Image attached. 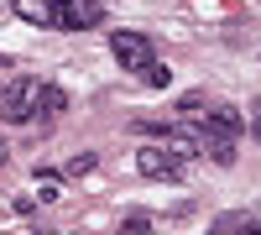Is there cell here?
<instances>
[{
	"label": "cell",
	"instance_id": "1",
	"mask_svg": "<svg viewBox=\"0 0 261 235\" xmlns=\"http://www.w3.org/2000/svg\"><path fill=\"white\" fill-rule=\"evenodd\" d=\"M110 53H115V63H125L130 73H146L151 63H157V53H151V42L141 32H115L110 37Z\"/></svg>",
	"mask_w": 261,
	"mask_h": 235
},
{
	"label": "cell",
	"instance_id": "2",
	"mask_svg": "<svg viewBox=\"0 0 261 235\" xmlns=\"http://www.w3.org/2000/svg\"><path fill=\"white\" fill-rule=\"evenodd\" d=\"M241 131H246V120H241V110H230V105H209L204 120H199V141H209V136L241 141Z\"/></svg>",
	"mask_w": 261,
	"mask_h": 235
},
{
	"label": "cell",
	"instance_id": "3",
	"mask_svg": "<svg viewBox=\"0 0 261 235\" xmlns=\"http://www.w3.org/2000/svg\"><path fill=\"white\" fill-rule=\"evenodd\" d=\"M105 21V0H63L58 6V32H89Z\"/></svg>",
	"mask_w": 261,
	"mask_h": 235
},
{
	"label": "cell",
	"instance_id": "4",
	"mask_svg": "<svg viewBox=\"0 0 261 235\" xmlns=\"http://www.w3.org/2000/svg\"><path fill=\"white\" fill-rule=\"evenodd\" d=\"M136 167L146 178H162V183H178V157L167 152V146H141L136 152Z\"/></svg>",
	"mask_w": 261,
	"mask_h": 235
},
{
	"label": "cell",
	"instance_id": "5",
	"mask_svg": "<svg viewBox=\"0 0 261 235\" xmlns=\"http://www.w3.org/2000/svg\"><path fill=\"white\" fill-rule=\"evenodd\" d=\"M11 11L21 21H32V27H58V6L53 0H11Z\"/></svg>",
	"mask_w": 261,
	"mask_h": 235
},
{
	"label": "cell",
	"instance_id": "6",
	"mask_svg": "<svg viewBox=\"0 0 261 235\" xmlns=\"http://www.w3.org/2000/svg\"><path fill=\"white\" fill-rule=\"evenodd\" d=\"M63 110H68V94H63L58 84H37V115L42 120H58Z\"/></svg>",
	"mask_w": 261,
	"mask_h": 235
},
{
	"label": "cell",
	"instance_id": "7",
	"mask_svg": "<svg viewBox=\"0 0 261 235\" xmlns=\"http://www.w3.org/2000/svg\"><path fill=\"white\" fill-rule=\"evenodd\" d=\"M63 199V178L58 173H42L37 178V204H58Z\"/></svg>",
	"mask_w": 261,
	"mask_h": 235
},
{
	"label": "cell",
	"instance_id": "8",
	"mask_svg": "<svg viewBox=\"0 0 261 235\" xmlns=\"http://www.w3.org/2000/svg\"><path fill=\"white\" fill-rule=\"evenodd\" d=\"M204 152H209V162L230 167V162H235V141H220V136H209V141H204Z\"/></svg>",
	"mask_w": 261,
	"mask_h": 235
},
{
	"label": "cell",
	"instance_id": "9",
	"mask_svg": "<svg viewBox=\"0 0 261 235\" xmlns=\"http://www.w3.org/2000/svg\"><path fill=\"white\" fill-rule=\"evenodd\" d=\"M214 235H251V220L246 215H220L214 220Z\"/></svg>",
	"mask_w": 261,
	"mask_h": 235
},
{
	"label": "cell",
	"instance_id": "10",
	"mask_svg": "<svg viewBox=\"0 0 261 235\" xmlns=\"http://www.w3.org/2000/svg\"><path fill=\"white\" fill-rule=\"evenodd\" d=\"M204 110H209L204 94H183V99H178V115H183V120H204Z\"/></svg>",
	"mask_w": 261,
	"mask_h": 235
},
{
	"label": "cell",
	"instance_id": "11",
	"mask_svg": "<svg viewBox=\"0 0 261 235\" xmlns=\"http://www.w3.org/2000/svg\"><path fill=\"white\" fill-rule=\"evenodd\" d=\"M115 235H151V220H146V215H125V225H120Z\"/></svg>",
	"mask_w": 261,
	"mask_h": 235
},
{
	"label": "cell",
	"instance_id": "12",
	"mask_svg": "<svg viewBox=\"0 0 261 235\" xmlns=\"http://www.w3.org/2000/svg\"><path fill=\"white\" fill-rule=\"evenodd\" d=\"M89 167H94V152H84V157H73V162H68V178H79V173H89Z\"/></svg>",
	"mask_w": 261,
	"mask_h": 235
},
{
	"label": "cell",
	"instance_id": "13",
	"mask_svg": "<svg viewBox=\"0 0 261 235\" xmlns=\"http://www.w3.org/2000/svg\"><path fill=\"white\" fill-rule=\"evenodd\" d=\"M141 79H146V84H157V89H162V84H167V68H162V63H151V68H146Z\"/></svg>",
	"mask_w": 261,
	"mask_h": 235
},
{
	"label": "cell",
	"instance_id": "14",
	"mask_svg": "<svg viewBox=\"0 0 261 235\" xmlns=\"http://www.w3.org/2000/svg\"><path fill=\"white\" fill-rule=\"evenodd\" d=\"M251 136L261 141V105H256V110H251Z\"/></svg>",
	"mask_w": 261,
	"mask_h": 235
},
{
	"label": "cell",
	"instance_id": "15",
	"mask_svg": "<svg viewBox=\"0 0 261 235\" xmlns=\"http://www.w3.org/2000/svg\"><path fill=\"white\" fill-rule=\"evenodd\" d=\"M6 162H11V141L0 136V167H6Z\"/></svg>",
	"mask_w": 261,
	"mask_h": 235
},
{
	"label": "cell",
	"instance_id": "16",
	"mask_svg": "<svg viewBox=\"0 0 261 235\" xmlns=\"http://www.w3.org/2000/svg\"><path fill=\"white\" fill-rule=\"evenodd\" d=\"M6 68H11V58H0V73H6Z\"/></svg>",
	"mask_w": 261,
	"mask_h": 235
},
{
	"label": "cell",
	"instance_id": "17",
	"mask_svg": "<svg viewBox=\"0 0 261 235\" xmlns=\"http://www.w3.org/2000/svg\"><path fill=\"white\" fill-rule=\"evenodd\" d=\"M251 235H261V225H251Z\"/></svg>",
	"mask_w": 261,
	"mask_h": 235
}]
</instances>
